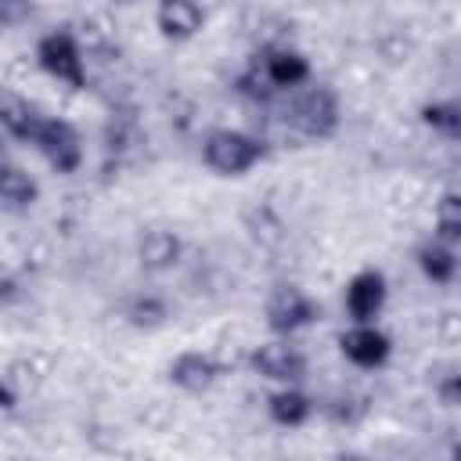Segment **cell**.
Returning a JSON list of instances; mask_svg holds the SVG:
<instances>
[{
    "label": "cell",
    "instance_id": "6da1fadb",
    "mask_svg": "<svg viewBox=\"0 0 461 461\" xmlns=\"http://www.w3.org/2000/svg\"><path fill=\"white\" fill-rule=\"evenodd\" d=\"M285 122L306 140H331L342 126V101L331 83H303L288 94Z\"/></svg>",
    "mask_w": 461,
    "mask_h": 461
},
{
    "label": "cell",
    "instance_id": "7a4b0ae2",
    "mask_svg": "<svg viewBox=\"0 0 461 461\" xmlns=\"http://www.w3.org/2000/svg\"><path fill=\"white\" fill-rule=\"evenodd\" d=\"M270 144L238 126H216L202 137V166L216 176H245L259 162H267Z\"/></svg>",
    "mask_w": 461,
    "mask_h": 461
},
{
    "label": "cell",
    "instance_id": "3957f363",
    "mask_svg": "<svg viewBox=\"0 0 461 461\" xmlns=\"http://www.w3.org/2000/svg\"><path fill=\"white\" fill-rule=\"evenodd\" d=\"M32 61L43 76H50L54 83L68 86V90H86L90 72H86V50L79 43V36L68 25L47 29L36 47H32Z\"/></svg>",
    "mask_w": 461,
    "mask_h": 461
},
{
    "label": "cell",
    "instance_id": "277c9868",
    "mask_svg": "<svg viewBox=\"0 0 461 461\" xmlns=\"http://www.w3.org/2000/svg\"><path fill=\"white\" fill-rule=\"evenodd\" d=\"M317 321H321V303L303 285H295V281L270 285V292L263 299V324L270 335L295 339L299 331H306Z\"/></svg>",
    "mask_w": 461,
    "mask_h": 461
},
{
    "label": "cell",
    "instance_id": "5b68a950",
    "mask_svg": "<svg viewBox=\"0 0 461 461\" xmlns=\"http://www.w3.org/2000/svg\"><path fill=\"white\" fill-rule=\"evenodd\" d=\"M249 371L259 375L270 385H303L310 378V360L306 353L285 339V335H270L259 346H252L249 353Z\"/></svg>",
    "mask_w": 461,
    "mask_h": 461
},
{
    "label": "cell",
    "instance_id": "8992f818",
    "mask_svg": "<svg viewBox=\"0 0 461 461\" xmlns=\"http://www.w3.org/2000/svg\"><path fill=\"white\" fill-rule=\"evenodd\" d=\"M29 148H36V155H40L58 176H72V173H79V166H83V137H79V130H76L68 119H61V115H40Z\"/></svg>",
    "mask_w": 461,
    "mask_h": 461
},
{
    "label": "cell",
    "instance_id": "52a82bcc",
    "mask_svg": "<svg viewBox=\"0 0 461 461\" xmlns=\"http://www.w3.org/2000/svg\"><path fill=\"white\" fill-rule=\"evenodd\" d=\"M252 61H256L259 76L267 79V86H270L274 94H292L295 86H303V83L313 79L310 58H306L303 50L288 47V43H267V47H259V50L252 54Z\"/></svg>",
    "mask_w": 461,
    "mask_h": 461
},
{
    "label": "cell",
    "instance_id": "ba28073f",
    "mask_svg": "<svg viewBox=\"0 0 461 461\" xmlns=\"http://www.w3.org/2000/svg\"><path fill=\"white\" fill-rule=\"evenodd\" d=\"M339 353L357 371H378L393 357V339L378 328V321H349V328L339 335Z\"/></svg>",
    "mask_w": 461,
    "mask_h": 461
},
{
    "label": "cell",
    "instance_id": "9c48e42d",
    "mask_svg": "<svg viewBox=\"0 0 461 461\" xmlns=\"http://www.w3.org/2000/svg\"><path fill=\"white\" fill-rule=\"evenodd\" d=\"M223 375H227V364H223L216 353H209V349H180V353L166 364L169 385L180 389V393H191V396L209 393Z\"/></svg>",
    "mask_w": 461,
    "mask_h": 461
},
{
    "label": "cell",
    "instance_id": "30bf717a",
    "mask_svg": "<svg viewBox=\"0 0 461 461\" xmlns=\"http://www.w3.org/2000/svg\"><path fill=\"white\" fill-rule=\"evenodd\" d=\"M389 303V277L378 267H360L342 288V310L349 321H378Z\"/></svg>",
    "mask_w": 461,
    "mask_h": 461
},
{
    "label": "cell",
    "instance_id": "8fae6325",
    "mask_svg": "<svg viewBox=\"0 0 461 461\" xmlns=\"http://www.w3.org/2000/svg\"><path fill=\"white\" fill-rule=\"evenodd\" d=\"M184 259V238L173 227H144L137 234V263L144 274H169Z\"/></svg>",
    "mask_w": 461,
    "mask_h": 461
},
{
    "label": "cell",
    "instance_id": "7c38bea8",
    "mask_svg": "<svg viewBox=\"0 0 461 461\" xmlns=\"http://www.w3.org/2000/svg\"><path fill=\"white\" fill-rule=\"evenodd\" d=\"M155 29L169 43H187L205 29L202 0H155Z\"/></svg>",
    "mask_w": 461,
    "mask_h": 461
},
{
    "label": "cell",
    "instance_id": "4fadbf2b",
    "mask_svg": "<svg viewBox=\"0 0 461 461\" xmlns=\"http://www.w3.org/2000/svg\"><path fill=\"white\" fill-rule=\"evenodd\" d=\"M263 407H267V418L277 429H303L317 414V400L303 385H274L267 393Z\"/></svg>",
    "mask_w": 461,
    "mask_h": 461
},
{
    "label": "cell",
    "instance_id": "5bb4252c",
    "mask_svg": "<svg viewBox=\"0 0 461 461\" xmlns=\"http://www.w3.org/2000/svg\"><path fill=\"white\" fill-rule=\"evenodd\" d=\"M411 259H414L418 274H421L429 285L447 288V285L457 281V245H447V241H439L436 234L421 238V241L414 245Z\"/></svg>",
    "mask_w": 461,
    "mask_h": 461
},
{
    "label": "cell",
    "instance_id": "9a60e30c",
    "mask_svg": "<svg viewBox=\"0 0 461 461\" xmlns=\"http://www.w3.org/2000/svg\"><path fill=\"white\" fill-rule=\"evenodd\" d=\"M40 115H43V112H40L25 94H18V90H11V86H0V133H4L7 140L29 144L32 133H36Z\"/></svg>",
    "mask_w": 461,
    "mask_h": 461
},
{
    "label": "cell",
    "instance_id": "2e32d148",
    "mask_svg": "<svg viewBox=\"0 0 461 461\" xmlns=\"http://www.w3.org/2000/svg\"><path fill=\"white\" fill-rule=\"evenodd\" d=\"M119 317H122V324H130V328H137V331H155V328H162V324L173 317V310H169V299H166L162 292L140 288V292H130V295L122 299Z\"/></svg>",
    "mask_w": 461,
    "mask_h": 461
},
{
    "label": "cell",
    "instance_id": "e0dca14e",
    "mask_svg": "<svg viewBox=\"0 0 461 461\" xmlns=\"http://www.w3.org/2000/svg\"><path fill=\"white\" fill-rule=\"evenodd\" d=\"M36 202H40V180H36L25 166L11 162L7 169H0V209H7V212H25V209H32Z\"/></svg>",
    "mask_w": 461,
    "mask_h": 461
},
{
    "label": "cell",
    "instance_id": "ac0fdd59",
    "mask_svg": "<svg viewBox=\"0 0 461 461\" xmlns=\"http://www.w3.org/2000/svg\"><path fill=\"white\" fill-rule=\"evenodd\" d=\"M418 119L443 140H457L461 137V104L454 97H439V101H425L418 108Z\"/></svg>",
    "mask_w": 461,
    "mask_h": 461
},
{
    "label": "cell",
    "instance_id": "d6986e66",
    "mask_svg": "<svg viewBox=\"0 0 461 461\" xmlns=\"http://www.w3.org/2000/svg\"><path fill=\"white\" fill-rule=\"evenodd\" d=\"M432 234L447 245H461V194L447 187L432 205Z\"/></svg>",
    "mask_w": 461,
    "mask_h": 461
},
{
    "label": "cell",
    "instance_id": "ffe728a7",
    "mask_svg": "<svg viewBox=\"0 0 461 461\" xmlns=\"http://www.w3.org/2000/svg\"><path fill=\"white\" fill-rule=\"evenodd\" d=\"M245 230L259 249H277L285 241V223L277 220V212L270 205H252L245 212Z\"/></svg>",
    "mask_w": 461,
    "mask_h": 461
},
{
    "label": "cell",
    "instance_id": "44dd1931",
    "mask_svg": "<svg viewBox=\"0 0 461 461\" xmlns=\"http://www.w3.org/2000/svg\"><path fill=\"white\" fill-rule=\"evenodd\" d=\"M324 411H328V418L331 421H339V425H357L360 418H364V400L360 396H353V393H339L335 400H328L324 403Z\"/></svg>",
    "mask_w": 461,
    "mask_h": 461
},
{
    "label": "cell",
    "instance_id": "7402d4cb",
    "mask_svg": "<svg viewBox=\"0 0 461 461\" xmlns=\"http://www.w3.org/2000/svg\"><path fill=\"white\" fill-rule=\"evenodd\" d=\"M432 393L443 407H457L461 403V375H457V364H447V371L439 378H432Z\"/></svg>",
    "mask_w": 461,
    "mask_h": 461
},
{
    "label": "cell",
    "instance_id": "603a6c76",
    "mask_svg": "<svg viewBox=\"0 0 461 461\" xmlns=\"http://www.w3.org/2000/svg\"><path fill=\"white\" fill-rule=\"evenodd\" d=\"M36 18V0H0V29H22Z\"/></svg>",
    "mask_w": 461,
    "mask_h": 461
},
{
    "label": "cell",
    "instance_id": "cb8c5ba5",
    "mask_svg": "<svg viewBox=\"0 0 461 461\" xmlns=\"http://www.w3.org/2000/svg\"><path fill=\"white\" fill-rule=\"evenodd\" d=\"M22 295V281L14 274H0V306H11Z\"/></svg>",
    "mask_w": 461,
    "mask_h": 461
},
{
    "label": "cell",
    "instance_id": "d4e9b609",
    "mask_svg": "<svg viewBox=\"0 0 461 461\" xmlns=\"http://www.w3.org/2000/svg\"><path fill=\"white\" fill-rule=\"evenodd\" d=\"M18 403V393H14V385L7 382V378H0V411H11Z\"/></svg>",
    "mask_w": 461,
    "mask_h": 461
},
{
    "label": "cell",
    "instance_id": "484cf974",
    "mask_svg": "<svg viewBox=\"0 0 461 461\" xmlns=\"http://www.w3.org/2000/svg\"><path fill=\"white\" fill-rule=\"evenodd\" d=\"M14 158H11V148H7V137L0 133V169H7Z\"/></svg>",
    "mask_w": 461,
    "mask_h": 461
},
{
    "label": "cell",
    "instance_id": "4316f807",
    "mask_svg": "<svg viewBox=\"0 0 461 461\" xmlns=\"http://www.w3.org/2000/svg\"><path fill=\"white\" fill-rule=\"evenodd\" d=\"M115 4H130V0H115Z\"/></svg>",
    "mask_w": 461,
    "mask_h": 461
}]
</instances>
